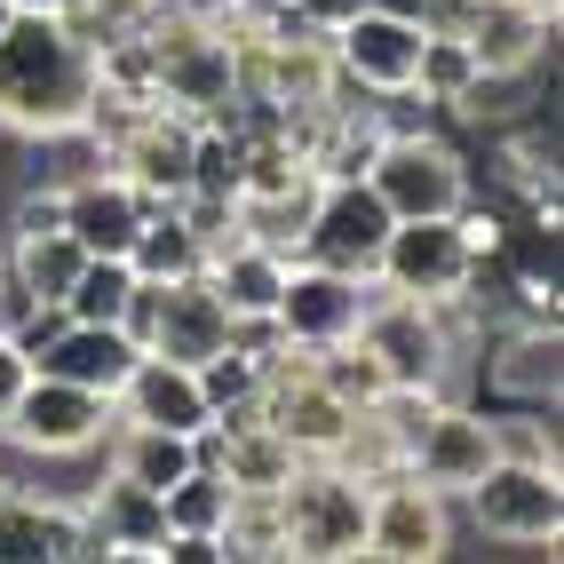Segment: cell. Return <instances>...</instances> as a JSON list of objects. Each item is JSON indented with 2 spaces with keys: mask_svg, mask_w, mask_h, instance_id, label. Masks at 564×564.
Listing matches in <instances>:
<instances>
[{
  "mask_svg": "<svg viewBox=\"0 0 564 564\" xmlns=\"http://www.w3.org/2000/svg\"><path fill=\"white\" fill-rule=\"evenodd\" d=\"M96 96V41L56 9H17L0 24V120L24 135H72Z\"/></svg>",
  "mask_w": 564,
  "mask_h": 564,
  "instance_id": "6da1fadb",
  "label": "cell"
},
{
  "mask_svg": "<svg viewBox=\"0 0 564 564\" xmlns=\"http://www.w3.org/2000/svg\"><path fill=\"white\" fill-rule=\"evenodd\" d=\"M279 533H286V556H311V564L366 556V485L343 477L334 462H303L279 485Z\"/></svg>",
  "mask_w": 564,
  "mask_h": 564,
  "instance_id": "7a4b0ae2",
  "label": "cell"
},
{
  "mask_svg": "<svg viewBox=\"0 0 564 564\" xmlns=\"http://www.w3.org/2000/svg\"><path fill=\"white\" fill-rule=\"evenodd\" d=\"M469 223L462 215H413V223H390L382 254H373V279H382V294H405V303H454L462 279H469Z\"/></svg>",
  "mask_w": 564,
  "mask_h": 564,
  "instance_id": "3957f363",
  "label": "cell"
},
{
  "mask_svg": "<svg viewBox=\"0 0 564 564\" xmlns=\"http://www.w3.org/2000/svg\"><path fill=\"white\" fill-rule=\"evenodd\" d=\"M469 517L501 541H556L564 533V485L549 462H524V454H494L485 477L469 485Z\"/></svg>",
  "mask_w": 564,
  "mask_h": 564,
  "instance_id": "277c9868",
  "label": "cell"
},
{
  "mask_svg": "<svg viewBox=\"0 0 564 564\" xmlns=\"http://www.w3.org/2000/svg\"><path fill=\"white\" fill-rule=\"evenodd\" d=\"M390 207L373 199V183L350 175V183H318V207L303 223V262H326V271H350V279H373V254L390 239Z\"/></svg>",
  "mask_w": 564,
  "mask_h": 564,
  "instance_id": "5b68a950",
  "label": "cell"
},
{
  "mask_svg": "<svg viewBox=\"0 0 564 564\" xmlns=\"http://www.w3.org/2000/svg\"><path fill=\"white\" fill-rule=\"evenodd\" d=\"M373 199H382L398 223L413 215H462V160L430 135H382V152L366 167Z\"/></svg>",
  "mask_w": 564,
  "mask_h": 564,
  "instance_id": "8992f818",
  "label": "cell"
},
{
  "mask_svg": "<svg viewBox=\"0 0 564 564\" xmlns=\"http://www.w3.org/2000/svg\"><path fill=\"white\" fill-rule=\"evenodd\" d=\"M271 318H279L286 343H303V350L350 343L358 318H366V279L326 271V262H303V254H294V262H286V286H279V303H271Z\"/></svg>",
  "mask_w": 564,
  "mask_h": 564,
  "instance_id": "52a82bcc",
  "label": "cell"
},
{
  "mask_svg": "<svg viewBox=\"0 0 564 564\" xmlns=\"http://www.w3.org/2000/svg\"><path fill=\"white\" fill-rule=\"evenodd\" d=\"M104 422H111V398H96L80 382H56V373H32L0 430H9L24 454H88L104 437Z\"/></svg>",
  "mask_w": 564,
  "mask_h": 564,
  "instance_id": "ba28073f",
  "label": "cell"
},
{
  "mask_svg": "<svg viewBox=\"0 0 564 564\" xmlns=\"http://www.w3.org/2000/svg\"><path fill=\"white\" fill-rule=\"evenodd\" d=\"M334 72H343V88H373V96H405L413 88V48H422V17H398L382 0H366V9L334 32Z\"/></svg>",
  "mask_w": 564,
  "mask_h": 564,
  "instance_id": "9c48e42d",
  "label": "cell"
},
{
  "mask_svg": "<svg viewBox=\"0 0 564 564\" xmlns=\"http://www.w3.org/2000/svg\"><path fill=\"white\" fill-rule=\"evenodd\" d=\"M358 343L373 350V366H382L390 390H437V373H445V334H437L430 303H405V294L373 303V294H366Z\"/></svg>",
  "mask_w": 564,
  "mask_h": 564,
  "instance_id": "30bf717a",
  "label": "cell"
},
{
  "mask_svg": "<svg viewBox=\"0 0 564 564\" xmlns=\"http://www.w3.org/2000/svg\"><path fill=\"white\" fill-rule=\"evenodd\" d=\"M366 556H390V564H430L445 556V494L422 477H390L366 494Z\"/></svg>",
  "mask_w": 564,
  "mask_h": 564,
  "instance_id": "8fae6325",
  "label": "cell"
},
{
  "mask_svg": "<svg viewBox=\"0 0 564 564\" xmlns=\"http://www.w3.org/2000/svg\"><path fill=\"white\" fill-rule=\"evenodd\" d=\"M192 128H199V120H183V111L152 104L120 143H111V167H120L135 192H152L160 207H175L183 192H192Z\"/></svg>",
  "mask_w": 564,
  "mask_h": 564,
  "instance_id": "7c38bea8",
  "label": "cell"
},
{
  "mask_svg": "<svg viewBox=\"0 0 564 564\" xmlns=\"http://www.w3.org/2000/svg\"><path fill=\"white\" fill-rule=\"evenodd\" d=\"M494 454H501L494 422H477V413H462V405H437L430 422H422V437L405 445V469L422 477V485H437V494H469Z\"/></svg>",
  "mask_w": 564,
  "mask_h": 564,
  "instance_id": "4fadbf2b",
  "label": "cell"
},
{
  "mask_svg": "<svg viewBox=\"0 0 564 564\" xmlns=\"http://www.w3.org/2000/svg\"><path fill=\"white\" fill-rule=\"evenodd\" d=\"M135 358H143V343H135L128 326L64 318V326H56V343L32 358V373H56V382H80V390H96V398H120V382L135 373Z\"/></svg>",
  "mask_w": 564,
  "mask_h": 564,
  "instance_id": "5bb4252c",
  "label": "cell"
},
{
  "mask_svg": "<svg viewBox=\"0 0 564 564\" xmlns=\"http://www.w3.org/2000/svg\"><path fill=\"white\" fill-rule=\"evenodd\" d=\"M231 343V311H223V294L207 286V271L192 279H167L160 286V311H152V358H175V366H199L207 350Z\"/></svg>",
  "mask_w": 564,
  "mask_h": 564,
  "instance_id": "9a60e30c",
  "label": "cell"
},
{
  "mask_svg": "<svg viewBox=\"0 0 564 564\" xmlns=\"http://www.w3.org/2000/svg\"><path fill=\"white\" fill-rule=\"evenodd\" d=\"M152 207H160V199H152V192H135L120 167H111V175H80V183L64 192V231L80 239L88 254H128Z\"/></svg>",
  "mask_w": 564,
  "mask_h": 564,
  "instance_id": "2e32d148",
  "label": "cell"
},
{
  "mask_svg": "<svg viewBox=\"0 0 564 564\" xmlns=\"http://www.w3.org/2000/svg\"><path fill=\"white\" fill-rule=\"evenodd\" d=\"M111 413H120V422H143V430H175V437H192L199 422H215L207 398H199V373L175 366V358H152V350L135 358V373L120 382Z\"/></svg>",
  "mask_w": 564,
  "mask_h": 564,
  "instance_id": "e0dca14e",
  "label": "cell"
},
{
  "mask_svg": "<svg viewBox=\"0 0 564 564\" xmlns=\"http://www.w3.org/2000/svg\"><path fill=\"white\" fill-rule=\"evenodd\" d=\"M454 32L469 41L477 72H524L549 41V9H533V0H469Z\"/></svg>",
  "mask_w": 564,
  "mask_h": 564,
  "instance_id": "ac0fdd59",
  "label": "cell"
},
{
  "mask_svg": "<svg viewBox=\"0 0 564 564\" xmlns=\"http://www.w3.org/2000/svg\"><path fill=\"white\" fill-rule=\"evenodd\" d=\"M286 247H271V239H223V247H207V286L223 294V311L231 318H247V311H271L279 303V286H286Z\"/></svg>",
  "mask_w": 564,
  "mask_h": 564,
  "instance_id": "d6986e66",
  "label": "cell"
},
{
  "mask_svg": "<svg viewBox=\"0 0 564 564\" xmlns=\"http://www.w3.org/2000/svg\"><path fill=\"white\" fill-rule=\"evenodd\" d=\"M88 524H96L104 556H160V541H167L160 494H152V485H135V477H120V469H111V485L88 501Z\"/></svg>",
  "mask_w": 564,
  "mask_h": 564,
  "instance_id": "ffe728a7",
  "label": "cell"
},
{
  "mask_svg": "<svg viewBox=\"0 0 564 564\" xmlns=\"http://www.w3.org/2000/svg\"><path fill=\"white\" fill-rule=\"evenodd\" d=\"M294 469H303V454H294L271 422L223 430V485H239V494H279Z\"/></svg>",
  "mask_w": 564,
  "mask_h": 564,
  "instance_id": "44dd1931",
  "label": "cell"
},
{
  "mask_svg": "<svg viewBox=\"0 0 564 564\" xmlns=\"http://www.w3.org/2000/svg\"><path fill=\"white\" fill-rule=\"evenodd\" d=\"M326 462L343 469V477H358L366 494H373V485L405 477V445H398V430H390V422H382L373 405H358V413H350V430L334 437V454H326Z\"/></svg>",
  "mask_w": 564,
  "mask_h": 564,
  "instance_id": "7402d4cb",
  "label": "cell"
},
{
  "mask_svg": "<svg viewBox=\"0 0 564 564\" xmlns=\"http://www.w3.org/2000/svg\"><path fill=\"white\" fill-rule=\"evenodd\" d=\"M485 80L469 41L454 24H422V48H413V88H422L430 104H469V88Z\"/></svg>",
  "mask_w": 564,
  "mask_h": 564,
  "instance_id": "603a6c76",
  "label": "cell"
},
{
  "mask_svg": "<svg viewBox=\"0 0 564 564\" xmlns=\"http://www.w3.org/2000/svg\"><path fill=\"white\" fill-rule=\"evenodd\" d=\"M128 262H135V279H192V271H207V247L183 231V215L175 207H152L143 215V231H135V247H128Z\"/></svg>",
  "mask_w": 564,
  "mask_h": 564,
  "instance_id": "cb8c5ba5",
  "label": "cell"
},
{
  "mask_svg": "<svg viewBox=\"0 0 564 564\" xmlns=\"http://www.w3.org/2000/svg\"><path fill=\"white\" fill-rule=\"evenodd\" d=\"M80 262H88V247L72 231H32V239H17V294L24 303H64Z\"/></svg>",
  "mask_w": 564,
  "mask_h": 564,
  "instance_id": "d4e9b609",
  "label": "cell"
},
{
  "mask_svg": "<svg viewBox=\"0 0 564 564\" xmlns=\"http://www.w3.org/2000/svg\"><path fill=\"white\" fill-rule=\"evenodd\" d=\"M120 477L135 485H152V494H167V485L192 469V437H175V430H143V422H120V462H111Z\"/></svg>",
  "mask_w": 564,
  "mask_h": 564,
  "instance_id": "484cf974",
  "label": "cell"
},
{
  "mask_svg": "<svg viewBox=\"0 0 564 564\" xmlns=\"http://www.w3.org/2000/svg\"><path fill=\"white\" fill-rule=\"evenodd\" d=\"M128 286H135V262H128V254H88V262H80V279L64 286V318L120 326V311H128Z\"/></svg>",
  "mask_w": 564,
  "mask_h": 564,
  "instance_id": "4316f807",
  "label": "cell"
},
{
  "mask_svg": "<svg viewBox=\"0 0 564 564\" xmlns=\"http://www.w3.org/2000/svg\"><path fill=\"white\" fill-rule=\"evenodd\" d=\"M192 373H199V398H207L215 422H223V413H262V405H254V398H262V366H254L247 350L223 343V350H207Z\"/></svg>",
  "mask_w": 564,
  "mask_h": 564,
  "instance_id": "83f0119b",
  "label": "cell"
},
{
  "mask_svg": "<svg viewBox=\"0 0 564 564\" xmlns=\"http://www.w3.org/2000/svg\"><path fill=\"white\" fill-rule=\"evenodd\" d=\"M223 549H231V556H286V533H279V494H239V485H231Z\"/></svg>",
  "mask_w": 564,
  "mask_h": 564,
  "instance_id": "f1b7e54d",
  "label": "cell"
},
{
  "mask_svg": "<svg viewBox=\"0 0 564 564\" xmlns=\"http://www.w3.org/2000/svg\"><path fill=\"white\" fill-rule=\"evenodd\" d=\"M175 215H183V231H192L199 247L239 239V199H231V192H183V199H175Z\"/></svg>",
  "mask_w": 564,
  "mask_h": 564,
  "instance_id": "f546056e",
  "label": "cell"
},
{
  "mask_svg": "<svg viewBox=\"0 0 564 564\" xmlns=\"http://www.w3.org/2000/svg\"><path fill=\"white\" fill-rule=\"evenodd\" d=\"M286 9L303 17L311 32H326V41H334V32H343V24H350V17L366 9V0H286Z\"/></svg>",
  "mask_w": 564,
  "mask_h": 564,
  "instance_id": "4dcf8cb0",
  "label": "cell"
},
{
  "mask_svg": "<svg viewBox=\"0 0 564 564\" xmlns=\"http://www.w3.org/2000/svg\"><path fill=\"white\" fill-rule=\"evenodd\" d=\"M160 556L167 564H215V556H231V549H223V533H167Z\"/></svg>",
  "mask_w": 564,
  "mask_h": 564,
  "instance_id": "1f68e13d",
  "label": "cell"
},
{
  "mask_svg": "<svg viewBox=\"0 0 564 564\" xmlns=\"http://www.w3.org/2000/svg\"><path fill=\"white\" fill-rule=\"evenodd\" d=\"M32 382V358L9 343V334H0V422H9V405H17V390Z\"/></svg>",
  "mask_w": 564,
  "mask_h": 564,
  "instance_id": "d6a6232c",
  "label": "cell"
},
{
  "mask_svg": "<svg viewBox=\"0 0 564 564\" xmlns=\"http://www.w3.org/2000/svg\"><path fill=\"white\" fill-rule=\"evenodd\" d=\"M32 231H64V192H41L17 207V239H32Z\"/></svg>",
  "mask_w": 564,
  "mask_h": 564,
  "instance_id": "836d02e7",
  "label": "cell"
},
{
  "mask_svg": "<svg viewBox=\"0 0 564 564\" xmlns=\"http://www.w3.org/2000/svg\"><path fill=\"white\" fill-rule=\"evenodd\" d=\"M175 17H199V24H231V0H167Z\"/></svg>",
  "mask_w": 564,
  "mask_h": 564,
  "instance_id": "e575fe53",
  "label": "cell"
},
{
  "mask_svg": "<svg viewBox=\"0 0 564 564\" xmlns=\"http://www.w3.org/2000/svg\"><path fill=\"white\" fill-rule=\"evenodd\" d=\"M286 0H231V24H262V17H279Z\"/></svg>",
  "mask_w": 564,
  "mask_h": 564,
  "instance_id": "d590c367",
  "label": "cell"
},
{
  "mask_svg": "<svg viewBox=\"0 0 564 564\" xmlns=\"http://www.w3.org/2000/svg\"><path fill=\"white\" fill-rule=\"evenodd\" d=\"M17 311H24V294H17V279H0V334L17 326Z\"/></svg>",
  "mask_w": 564,
  "mask_h": 564,
  "instance_id": "8d00e7d4",
  "label": "cell"
},
{
  "mask_svg": "<svg viewBox=\"0 0 564 564\" xmlns=\"http://www.w3.org/2000/svg\"><path fill=\"white\" fill-rule=\"evenodd\" d=\"M9 9H56V17H72L80 0H9Z\"/></svg>",
  "mask_w": 564,
  "mask_h": 564,
  "instance_id": "74e56055",
  "label": "cell"
},
{
  "mask_svg": "<svg viewBox=\"0 0 564 564\" xmlns=\"http://www.w3.org/2000/svg\"><path fill=\"white\" fill-rule=\"evenodd\" d=\"M9 17H17V9H9V0H0V24H9Z\"/></svg>",
  "mask_w": 564,
  "mask_h": 564,
  "instance_id": "f35d334b",
  "label": "cell"
}]
</instances>
